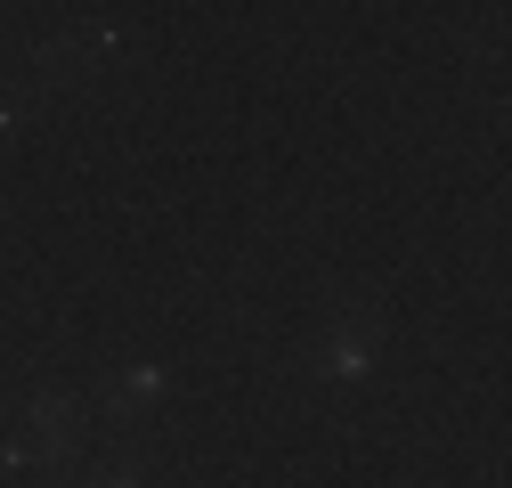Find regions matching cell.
Instances as JSON below:
<instances>
[{
    "mask_svg": "<svg viewBox=\"0 0 512 488\" xmlns=\"http://www.w3.org/2000/svg\"><path fill=\"white\" fill-rule=\"evenodd\" d=\"M366 350H374V326H366V318H350V326H334V334H326V366H334V375L366 366Z\"/></svg>",
    "mask_w": 512,
    "mask_h": 488,
    "instance_id": "1",
    "label": "cell"
}]
</instances>
